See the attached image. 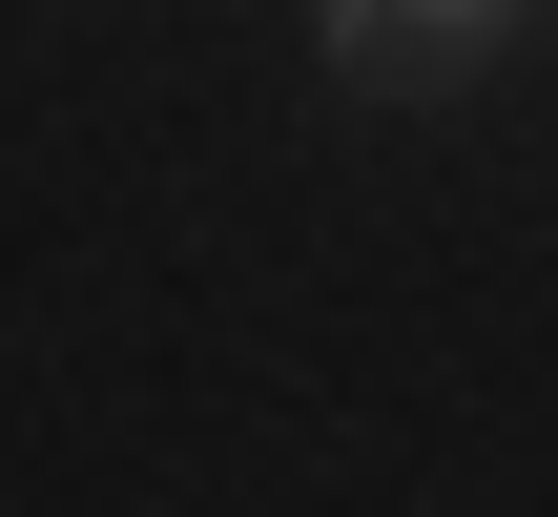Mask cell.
I'll return each mask as SVG.
<instances>
[{
    "instance_id": "1",
    "label": "cell",
    "mask_w": 558,
    "mask_h": 517,
    "mask_svg": "<svg viewBox=\"0 0 558 517\" xmlns=\"http://www.w3.org/2000/svg\"><path fill=\"white\" fill-rule=\"evenodd\" d=\"M518 21H538V0H311V62H331L352 104H435V83H476Z\"/></svg>"
}]
</instances>
